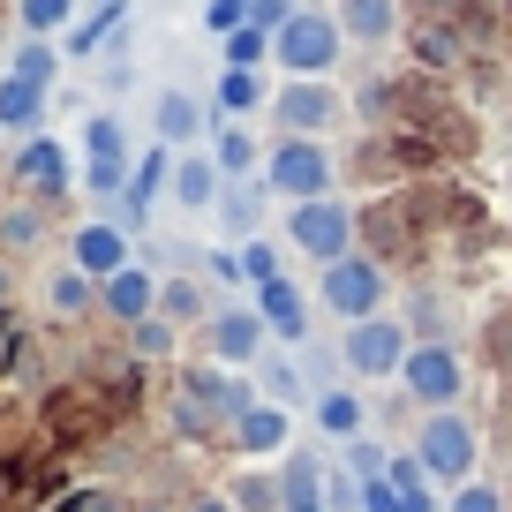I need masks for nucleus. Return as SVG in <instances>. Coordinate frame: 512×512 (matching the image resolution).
<instances>
[{
	"label": "nucleus",
	"instance_id": "30",
	"mask_svg": "<svg viewBox=\"0 0 512 512\" xmlns=\"http://www.w3.org/2000/svg\"><path fill=\"white\" fill-rule=\"evenodd\" d=\"M121 23H128V0H113V8H91V16H76V23L61 31V53H68V61H91V53L113 46V31H121Z\"/></svg>",
	"mask_w": 512,
	"mask_h": 512
},
{
	"label": "nucleus",
	"instance_id": "12",
	"mask_svg": "<svg viewBox=\"0 0 512 512\" xmlns=\"http://www.w3.org/2000/svg\"><path fill=\"white\" fill-rule=\"evenodd\" d=\"M189 339L204 347V362H219V369H256V362H264V347H272V332H264V317H256L249 302L211 309V324H204V332H189Z\"/></svg>",
	"mask_w": 512,
	"mask_h": 512
},
{
	"label": "nucleus",
	"instance_id": "7",
	"mask_svg": "<svg viewBox=\"0 0 512 512\" xmlns=\"http://www.w3.org/2000/svg\"><path fill=\"white\" fill-rule=\"evenodd\" d=\"M287 241L317 264H339V256L362 249V219H354L347 196H317V204H287Z\"/></svg>",
	"mask_w": 512,
	"mask_h": 512
},
{
	"label": "nucleus",
	"instance_id": "9",
	"mask_svg": "<svg viewBox=\"0 0 512 512\" xmlns=\"http://www.w3.org/2000/svg\"><path fill=\"white\" fill-rule=\"evenodd\" d=\"M136 174V151H128V121L121 113H91L83 121V196H121Z\"/></svg>",
	"mask_w": 512,
	"mask_h": 512
},
{
	"label": "nucleus",
	"instance_id": "8",
	"mask_svg": "<svg viewBox=\"0 0 512 512\" xmlns=\"http://www.w3.org/2000/svg\"><path fill=\"white\" fill-rule=\"evenodd\" d=\"M400 392L422 407V415L460 407V392H467V354L452 347V339H415V354H407V369H400Z\"/></svg>",
	"mask_w": 512,
	"mask_h": 512
},
{
	"label": "nucleus",
	"instance_id": "17",
	"mask_svg": "<svg viewBox=\"0 0 512 512\" xmlns=\"http://www.w3.org/2000/svg\"><path fill=\"white\" fill-rule=\"evenodd\" d=\"M211 128H219V113H211L196 91H181V83H166V91L151 98V136H159V144H174V151H196V144L211 136Z\"/></svg>",
	"mask_w": 512,
	"mask_h": 512
},
{
	"label": "nucleus",
	"instance_id": "14",
	"mask_svg": "<svg viewBox=\"0 0 512 512\" xmlns=\"http://www.w3.org/2000/svg\"><path fill=\"white\" fill-rule=\"evenodd\" d=\"M226 452H234V460L279 467L294 452V415H287V407H272V400H249V407H241V422H234V437H226Z\"/></svg>",
	"mask_w": 512,
	"mask_h": 512
},
{
	"label": "nucleus",
	"instance_id": "41",
	"mask_svg": "<svg viewBox=\"0 0 512 512\" xmlns=\"http://www.w3.org/2000/svg\"><path fill=\"white\" fill-rule=\"evenodd\" d=\"M241 272H249V287H256V279H279V272H287V264H279V241H264V234L241 241Z\"/></svg>",
	"mask_w": 512,
	"mask_h": 512
},
{
	"label": "nucleus",
	"instance_id": "35",
	"mask_svg": "<svg viewBox=\"0 0 512 512\" xmlns=\"http://www.w3.org/2000/svg\"><path fill=\"white\" fill-rule=\"evenodd\" d=\"M83 16V0H16V38H61Z\"/></svg>",
	"mask_w": 512,
	"mask_h": 512
},
{
	"label": "nucleus",
	"instance_id": "18",
	"mask_svg": "<svg viewBox=\"0 0 512 512\" xmlns=\"http://www.w3.org/2000/svg\"><path fill=\"white\" fill-rule=\"evenodd\" d=\"M98 309H106L113 324H144V317H159V272L151 264H128V272H113L106 287H98Z\"/></svg>",
	"mask_w": 512,
	"mask_h": 512
},
{
	"label": "nucleus",
	"instance_id": "48",
	"mask_svg": "<svg viewBox=\"0 0 512 512\" xmlns=\"http://www.w3.org/2000/svg\"><path fill=\"white\" fill-rule=\"evenodd\" d=\"M8 196H16V189H8V159H0V204H8Z\"/></svg>",
	"mask_w": 512,
	"mask_h": 512
},
{
	"label": "nucleus",
	"instance_id": "23",
	"mask_svg": "<svg viewBox=\"0 0 512 512\" xmlns=\"http://www.w3.org/2000/svg\"><path fill=\"white\" fill-rule=\"evenodd\" d=\"M38 302H46V317H53V324H91V309H98V279H83L76 264H53V272L38 279Z\"/></svg>",
	"mask_w": 512,
	"mask_h": 512
},
{
	"label": "nucleus",
	"instance_id": "43",
	"mask_svg": "<svg viewBox=\"0 0 512 512\" xmlns=\"http://www.w3.org/2000/svg\"><path fill=\"white\" fill-rule=\"evenodd\" d=\"M204 279H211V287H249V272H241V249H204Z\"/></svg>",
	"mask_w": 512,
	"mask_h": 512
},
{
	"label": "nucleus",
	"instance_id": "10",
	"mask_svg": "<svg viewBox=\"0 0 512 512\" xmlns=\"http://www.w3.org/2000/svg\"><path fill=\"white\" fill-rule=\"evenodd\" d=\"M8 189L38 196V204H61V196L76 189V151H68L61 136H23V144L8 151Z\"/></svg>",
	"mask_w": 512,
	"mask_h": 512
},
{
	"label": "nucleus",
	"instance_id": "13",
	"mask_svg": "<svg viewBox=\"0 0 512 512\" xmlns=\"http://www.w3.org/2000/svg\"><path fill=\"white\" fill-rule=\"evenodd\" d=\"M68 264H76L83 279H98V287H106L113 272H128V264H136V234H128L121 219H76V226H68Z\"/></svg>",
	"mask_w": 512,
	"mask_h": 512
},
{
	"label": "nucleus",
	"instance_id": "39",
	"mask_svg": "<svg viewBox=\"0 0 512 512\" xmlns=\"http://www.w3.org/2000/svg\"><path fill=\"white\" fill-rule=\"evenodd\" d=\"M226 46V68H264L272 61V31H256V23H241L234 38H219Z\"/></svg>",
	"mask_w": 512,
	"mask_h": 512
},
{
	"label": "nucleus",
	"instance_id": "40",
	"mask_svg": "<svg viewBox=\"0 0 512 512\" xmlns=\"http://www.w3.org/2000/svg\"><path fill=\"white\" fill-rule=\"evenodd\" d=\"M324 505L332 512H362V475H354V467H324Z\"/></svg>",
	"mask_w": 512,
	"mask_h": 512
},
{
	"label": "nucleus",
	"instance_id": "4",
	"mask_svg": "<svg viewBox=\"0 0 512 512\" xmlns=\"http://www.w3.org/2000/svg\"><path fill=\"white\" fill-rule=\"evenodd\" d=\"M264 189L287 196V204H317V196H339V151L317 144V136H279L264 151Z\"/></svg>",
	"mask_w": 512,
	"mask_h": 512
},
{
	"label": "nucleus",
	"instance_id": "42",
	"mask_svg": "<svg viewBox=\"0 0 512 512\" xmlns=\"http://www.w3.org/2000/svg\"><path fill=\"white\" fill-rule=\"evenodd\" d=\"M249 23V0H204V31L211 38H234Z\"/></svg>",
	"mask_w": 512,
	"mask_h": 512
},
{
	"label": "nucleus",
	"instance_id": "38",
	"mask_svg": "<svg viewBox=\"0 0 512 512\" xmlns=\"http://www.w3.org/2000/svg\"><path fill=\"white\" fill-rule=\"evenodd\" d=\"M445 512H505V482H490V475L460 482V490H445Z\"/></svg>",
	"mask_w": 512,
	"mask_h": 512
},
{
	"label": "nucleus",
	"instance_id": "29",
	"mask_svg": "<svg viewBox=\"0 0 512 512\" xmlns=\"http://www.w3.org/2000/svg\"><path fill=\"white\" fill-rule=\"evenodd\" d=\"M279 482H287V512H332L324 505V452L294 445L287 460H279Z\"/></svg>",
	"mask_w": 512,
	"mask_h": 512
},
{
	"label": "nucleus",
	"instance_id": "50",
	"mask_svg": "<svg viewBox=\"0 0 512 512\" xmlns=\"http://www.w3.org/2000/svg\"><path fill=\"white\" fill-rule=\"evenodd\" d=\"M83 8H113V0H83Z\"/></svg>",
	"mask_w": 512,
	"mask_h": 512
},
{
	"label": "nucleus",
	"instance_id": "15",
	"mask_svg": "<svg viewBox=\"0 0 512 512\" xmlns=\"http://www.w3.org/2000/svg\"><path fill=\"white\" fill-rule=\"evenodd\" d=\"M249 309H256V317H264V332H272V347H302V339H309V294L302 287H294V279L287 272H279V279H256V287H249Z\"/></svg>",
	"mask_w": 512,
	"mask_h": 512
},
{
	"label": "nucleus",
	"instance_id": "46",
	"mask_svg": "<svg viewBox=\"0 0 512 512\" xmlns=\"http://www.w3.org/2000/svg\"><path fill=\"white\" fill-rule=\"evenodd\" d=\"M362 512H407V497L377 475V482H362Z\"/></svg>",
	"mask_w": 512,
	"mask_h": 512
},
{
	"label": "nucleus",
	"instance_id": "33",
	"mask_svg": "<svg viewBox=\"0 0 512 512\" xmlns=\"http://www.w3.org/2000/svg\"><path fill=\"white\" fill-rule=\"evenodd\" d=\"M256 400H272V407H302V400H317V392H309L302 384V369H294V354H264V362H256Z\"/></svg>",
	"mask_w": 512,
	"mask_h": 512
},
{
	"label": "nucleus",
	"instance_id": "36",
	"mask_svg": "<svg viewBox=\"0 0 512 512\" xmlns=\"http://www.w3.org/2000/svg\"><path fill=\"white\" fill-rule=\"evenodd\" d=\"M384 482H392V490L407 497V512H437V482L422 475V460H415V452H392V460H384Z\"/></svg>",
	"mask_w": 512,
	"mask_h": 512
},
{
	"label": "nucleus",
	"instance_id": "6",
	"mask_svg": "<svg viewBox=\"0 0 512 512\" xmlns=\"http://www.w3.org/2000/svg\"><path fill=\"white\" fill-rule=\"evenodd\" d=\"M407 354H415V332H407V317H362V324H347V339H339V362H347V377H362V384H392L407 369Z\"/></svg>",
	"mask_w": 512,
	"mask_h": 512
},
{
	"label": "nucleus",
	"instance_id": "32",
	"mask_svg": "<svg viewBox=\"0 0 512 512\" xmlns=\"http://www.w3.org/2000/svg\"><path fill=\"white\" fill-rule=\"evenodd\" d=\"M61 38H16L8 46V76H23V83H38V91H53L61 83Z\"/></svg>",
	"mask_w": 512,
	"mask_h": 512
},
{
	"label": "nucleus",
	"instance_id": "45",
	"mask_svg": "<svg viewBox=\"0 0 512 512\" xmlns=\"http://www.w3.org/2000/svg\"><path fill=\"white\" fill-rule=\"evenodd\" d=\"M174 512H234V505H226L219 482H204V490H181V497H174Z\"/></svg>",
	"mask_w": 512,
	"mask_h": 512
},
{
	"label": "nucleus",
	"instance_id": "31",
	"mask_svg": "<svg viewBox=\"0 0 512 512\" xmlns=\"http://www.w3.org/2000/svg\"><path fill=\"white\" fill-rule=\"evenodd\" d=\"M264 196H272L264 181H226V196H219V226H226L234 241H256V234H264Z\"/></svg>",
	"mask_w": 512,
	"mask_h": 512
},
{
	"label": "nucleus",
	"instance_id": "2",
	"mask_svg": "<svg viewBox=\"0 0 512 512\" xmlns=\"http://www.w3.org/2000/svg\"><path fill=\"white\" fill-rule=\"evenodd\" d=\"M415 460H422V475H430L437 490L475 482V475H482V430H475V415H460V407L422 415V422H415Z\"/></svg>",
	"mask_w": 512,
	"mask_h": 512
},
{
	"label": "nucleus",
	"instance_id": "3",
	"mask_svg": "<svg viewBox=\"0 0 512 512\" xmlns=\"http://www.w3.org/2000/svg\"><path fill=\"white\" fill-rule=\"evenodd\" d=\"M272 61L287 68V76H302V83H332L339 61H347V31H339L332 8H294L287 31L272 38Z\"/></svg>",
	"mask_w": 512,
	"mask_h": 512
},
{
	"label": "nucleus",
	"instance_id": "37",
	"mask_svg": "<svg viewBox=\"0 0 512 512\" xmlns=\"http://www.w3.org/2000/svg\"><path fill=\"white\" fill-rule=\"evenodd\" d=\"M482 362L497 369V384L512 392V309H497L490 324H482Z\"/></svg>",
	"mask_w": 512,
	"mask_h": 512
},
{
	"label": "nucleus",
	"instance_id": "44",
	"mask_svg": "<svg viewBox=\"0 0 512 512\" xmlns=\"http://www.w3.org/2000/svg\"><path fill=\"white\" fill-rule=\"evenodd\" d=\"M287 16H294V0H249V23H256V31H287Z\"/></svg>",
	"mask_w": 512,
	"mask_h": 512
},
{
	"label": "nucleus",
	"instance_id": "34",
	"mask_svg": "<svg viewBox=\"0 0 512 512\" xmlns=\"http://www.w3.org/2000/svg\"><path fill=\"white\" fill-rule=\"evenodd\" d=\"M181 339H189L181 324H166V317H144V324H128V339H121V347L136 354L144 369H166V362L181 354Z\"/></svg>",
	"mask_w": 512,
	"mask_h": 512
},
{
	"label": "nucleus",
	"instance_id": "1",
	"mask_svg": "<svg viewBox=\"0 0 512 512\" xmlns=\"http://www.w3.org/2000/svg\"><path fill=\"white\" fill-rule=\"evenodd\" d=\"M256 400V377H234V369H219V362H181L174 369V392H166V430H174V445H226L234 437V422H241V407Z\"/></svg>",
	"mask_w": 512,
	"mask_h": 512
},
{
	"label": "nucleus",
	"instance_id": "28",
	"mask_svg": "<svg viewBox=\"0 0 512 512\" xmlns=\"http://www.w3.org/2000/svg\"><path fill=\"white\" fill-rule=\"evenodd\" d=\"M211 159H219L226 181H264V144H256L249 121H219L211 128Z\"/></svg>",
	"mask_w": 512,
	"mask_h": 512
},
{
	"label": "nucleus",
	"instance_id": "47",
	"mask_svg": "<svg viewBox=\"0 0 512 512\" xmlns=\"http://www.w3.org/2000/svg\"><path fill=\"white\" fill-rule=\"evenodd\" d=\"M497 422H505V445H512V392L497 400Z\"/></svg>",
	"mask_w": 512,
	"mask_h": 512
},
{
	"label": "nucleus",
	"instance_id": "21",
	"mask_svg": "<svg viewBox=\"0 0 512 512\" xmlns=\"http://www.w3.org/2000/svg\"><path fill=\"white\" fill-rule=\"evenodd\" d=\"M174 196L181 211H189V219H204V211H219V196H226V174H219V159H211V151H181L174 159Z\"/></svg>",
	"mask_w": 512,
	"mask_h": 512
},
{
	"label": "nucleus",
	"instance_id": "16",
	"mask_svg": "<svg viewBox=\"0 0 512 512\" xmlns=\"http://www.w3.org/2000/svg\"><path fill=\"white\" fill-rule=\"evenodd\" d=\"M174 159H181V151L151 136V151H144V159H136V174H128V189L113 196V219H121L128 234H136V226L151 219V204H159V196L174 189Z\"/></svg>",
	"mask_w": 512,
	"mask_h": 512
},
{
	"label": "nucleus",
	"instance_id": "24",
	"mask_svg": "<svg viewBox=\"0 0 512 512\" xmlns=\"http://www.w3.org/2000/svg\"><path fill=\"white\" fill-rule=\"evenodd\" d=\"M159 317L181 332H204L211 324V279L204 272H159Z\"/></svg>",
	"mask_w": 512,
	"mask_h": 512
},
{
	"label": "nucleus",
	"instance_id": "25",
	"mask_svg": "<svg viewBox=\"0 0 512 512\" xmlns=\"http://www.w3.org/2000/svg\"><path fill=\"white\" fill-rule=\"evenodd\" d=\"M211 113H219V121L272 113V83H264V68H219V83H211Z\"/></svg>",
	"mask_w": 512,
	"mask_h": 512
},
{
	"label": "nucleus",
	"instance_id": "27",
	"mask_svg": "<svg viewBox=\"0 0 512 512\" xmlns=\"http://www.w3.org/2000/svg\"><path fill=\"white\" fill-rule=\"evenodd\" d=\"M219 490H226L234 512H287V482H279V467H264V460H241Z\"/></svg>",
	"mask_w": 512,
	"mask_h": 512
},
{
	"label": "nucleus",
	"instance_id": "19",
	"mask_svg": "<svg viewBox=\"0 0 512 512\" xmlns=\"http://www.w3.org/2000/svg\"><path fill=\"white\" fill-rule=\"evenodd\" d=\"M332 16L347 31V46H392V38H407L400 0H332Z\"/></svg>",
	"mask_w": 512,
	"mask_h": 512
},
{
	"label": "nucleus",
	"instance_id": "49",
	"mask_svg": "<svg viewBox=\"0 0 512 512\" xmlns=\"http://www.w3.org/2000/svg\"><path fill=\"white\" fill-rule=\"evenodd\" d=\"M505 512H512V475H505Z\"/></svg>",
	"mask_w": 512,
	"mask_h": 512
},
{
	"label": "nucleus",
	"instance_id": "26",
	"mask_svg": "<svg viewBox=\"0 0 512 512\" xmlns=\"http://www.w3.org/2000/svg\"><path fill=\"white\" fill-rule=\"evenodd\" d=\"M46 113H53V91H38V83L23 76H0V136H46Z\"/></svg>",
	"mask_w": 512,
	"mask_h": 512
},
{
	"label": "nucleus",
	"instance_id": "11",
	"mask_svg": "<svg viewBox=\"0 0 512 512\" xmlns=\"http://www.w3.org/2000/svg\"><path fill=\"white\" fill-rule=\"evenodd\" d=\"M339 121H347L339 83H302V76H287V83L272 91V128H279V136H317V144H332Z\"/></svg>",
	"mask_w": 512,
	"mask_h": 512
},
{
	"label": "nucleus",
	"instance_id": "5",
	"mask_svg": "<svg viewBox=\"0 0 512 512\" xmlns=\"http://www.w3.org/2000/svg\"><path fill=\"white\" fill-rule=\"evenodd\" d=\"M317 302L324 317L339 324H362V317H384L392 309V272H384L377 256H339V264H317Z\"/></svg>",
	"mask_w": 512,
	"mask_h": 512
},
{
	"label": "nucleus",
	"instance_id": "22",
	"mask_svg": "<svg viewBox=\"0 0 512 512\" xmlns=\"http://www.w3.org/2000/svg\"><path fill=\"white\" fill-rule=\"evenodd\" d=\"M46 241H53V204H38V196L0 204V256H38Z\"/></svg>",
	"mask_w": 512,
	"mask_h": 512
},
{
	"label": "nucleus",
	"instance_id": "20",
	"mask_svg": "<svg viewBox=\"0 0 512 512\" xmlns=\"http://www.w3.org/2000/svg\"><path fill=\"white\" fill-rule=\"evenodd\" d=\"M309 422H317V437H332V445H354V437H369V400L354 384H324L317 400H309Z\"/></svg>",
	"mask_w": 512,
	"mask_h": 512
}]
</instances>
